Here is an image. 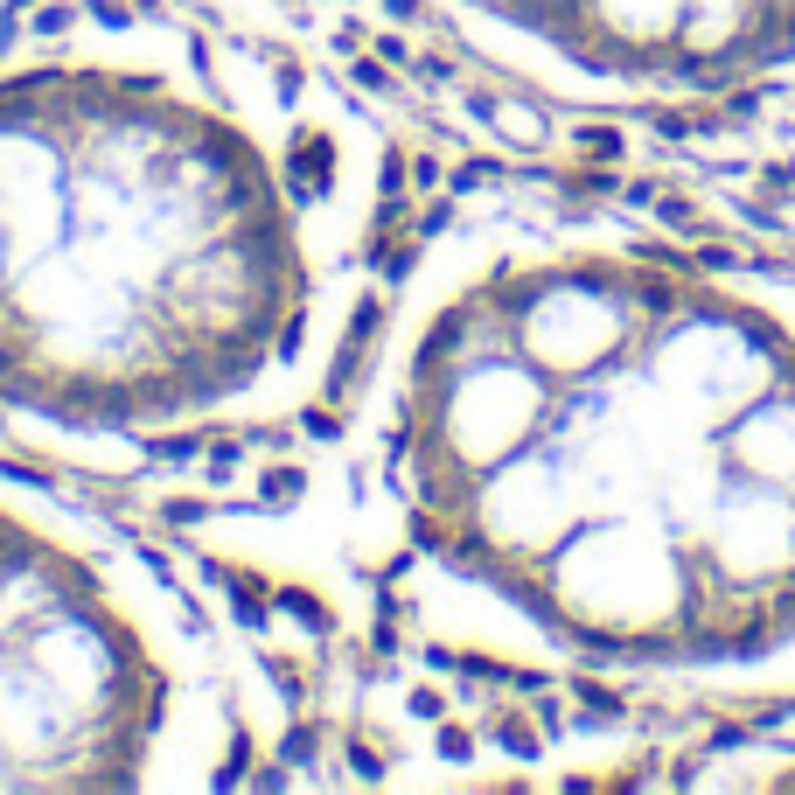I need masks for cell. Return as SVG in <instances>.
Instances as JSON below:
<instances>
[{
    "label": "cell",
    "instance_id": "cell-3",
    "mask_svg": "<svg viewBox=\"0 0 795 795\" xmlns=\"http://www.w3.org/2000/svg\"><path fill=\"white\" fill-rule=\"evenodd\" d=\"M245 747L237 670L161 559L0 468V788H209Z\"/></svg>",
    "mask_w": 795,
    "mask_h": 795
},
{
    "label": "cell",
    "instance_id": "cell-5",
    "mask_svg": "<svg viewBox=\"0 0 795 795\" xmlns=\"http://www.w3.org/2000/svg\"><path fill=\"white\" fill-rule=\"evenodd\" d=\"M0 8H8V0H0Z\"/></svg>",
    "mask_w": 795,
    "mask_h": 795
},
{
    "label": "cell",
    "instance_id": "cell-1",
    "mask_svg": "<svg viewBox=\"0 0 795 795\" xmlns=\"http://www.w3.org/2000/svg\"><path fill=\"white\" fill-rule=\"evenodd\" d=\"M342 538L419 642L795 705V279L600 217H474L398 279Z\"/></svg>",
    "mask_w": 795,
    "mask_h": 795
},
{
    "label": "cell",
    "instance_id": "cell-4",
    "mask_svg": "<svg viewBox=\"0 0 795 795\" xmlns=\"http://www.w3.org/2000/svg\"><path fill=\"white\" fill-rule=\"evenodd\" d=\"M495 77L559 105H684L795 70V0H412Z\"/></svg>",
    "mask_w": 795,
    "mask_h": 795
},
{
    "label": "cell",
    "instance_id": "cell-2",
    "mask_svg": "<svg viewBox=\"0 0 795 795\" xmlns=\"http://www.w3.org/2000/svg\"><path fill=\"white\" fill-rule=\"evenodd\" d=\"M370 224L377 147L279 49L161 8L0 36V433L119 468L294 419Z\"/></svg>",
    "mask_w": 795,
    "mask_h": 795
}]
</instances>
